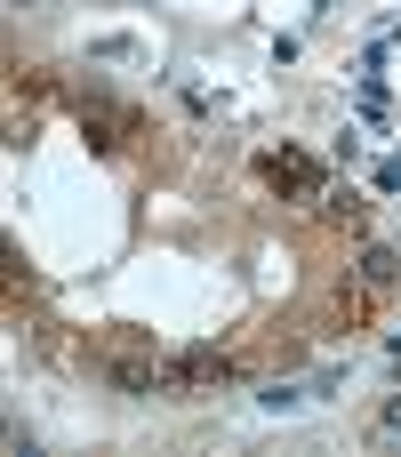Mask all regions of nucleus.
I'll use <instances>...</instances> for the list:
<instances>
[{"mask_svg":"<svg viewBox=\"0 0 401 457\" xmlns=\"http://www.w3.org/2000/svg\"><path fill=\"white\" fill-rule=\"evenodd\" d=\"M362 281H370V289H386V281H394V257H386V249H370V257H362Z\"/></svg>","mask_w":401,"mask_h":457,"instance_id":"1","label":"nucleus"},{"mask_svg":"<svg viewBox=\"0 0 401 457\" xmlns=\"http://www.w3.org/2000/svg\"><path fill=\"white\" fill-rule=\"evenodd\" d=\"M378 185H386V193H401V161H378Z\"/></svg>","mask_w":401,"mask_h":457,"instance_id":"2","label":"nucleus"}]
</instances>
